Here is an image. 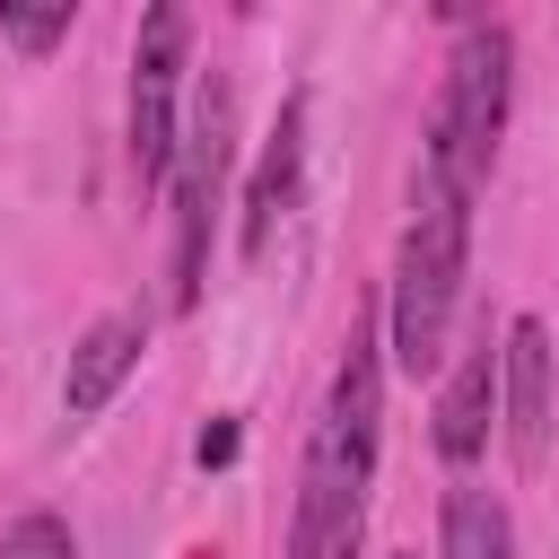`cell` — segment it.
I'll use <instances>...</instances> for the list:
<instances>
[{"label":"cell","instance_id":"11","mask_svg":"<svg viewBox=\"0 0 559 559\" xmlns=\"http://www.w3.org/2000/svg\"><path fill=\"white\" fill-rule=\"evenodd\" d=\"M0 559H79V542H70V524L52 507H26V515H9Z\"/></svg>","mask_w":559,"mask_h":559},{"label":"cell","instance_id":"6","mask_svg":"<svg viewBox=\"0 0 559 559\" xmlns=\"http://www.w3.org/2000/svg\"><path fill=\"white\" fill-rule=\"evenodd\" d=\"M550 384H559V341L542 314H515L507 341H498V428H507V454L524 472L550 463Z\"/></svg>","mask_w":559,"mask_h":559},{"label":"cell","instance_id":"9","mask_svg":"<svg viewBox=\"0 0 559 559\" xmlns=\"http://www.w3.org/2000/svg\"><path fill=\"white\" fill-rule=\"evenodd\" d=\"M489 428H498V349L472 341V349L454 358V376L437 384V428H428V445L463 472V463L489 454Z\"/></svg>","mask_w":559,"mask_h":559},{"label":"cell","instance_id":"4","mask_svg":"<svg viewBox=\"0 0 559 559\" xmlns=\"http://www.w3.org/2000/svg\"><path fill=\"white\" fill-rule=\"evenodd\" d=\"M227 166H236V96L227 79H210L183 114V148H175V175H166V227H175V306L192 314L201 306V280H210V236H218V201H227Z\"/></svg>","mask_w":559,"mask_h":559},{"label":"cell","instance_id":"13","mask_svg":"<svg viewBox=\"0 0 559 559\" xmlns=\"http://www.w3.org/2000/svg\"><path fill=\"white\" fill-rule=\"evenodd\" d=\"M201 472H218V463H236V419H218V428H201Z\"/></svg>","mask_w":559,"mask_h":559},{"label":"cell","instance_id":"7","mask_svg":"<svg viewBox=\"0 0 559 559\" xmlns=\"http://www.w3.org/2000/svg\"><path fill=\"white\" fill-rule=\"evenodd\" d=\"M297 183H306V96H288L280 105V122H271V140H262V157H253V175H245V218H236V253L245 262H262L271 253V236H280V218L297 210Z\"/></svg>","mask_w":559,"mask_h":559},{"label":"cell","instance_id":"3","mask_svg":"<svg viewBox=\"0 0 559 559\" xmlns=\"http://www.w3.org/2000/svg\"><path fill=\"white\" fill-rule=\"evenodd\" d=\"M507 105H515V35L498 17H472L445 52L437 105H428V140H419V183L480 201L498 140H507Z\"/></svg>","mask_w":559,"mask_h":559},{"label":"cell","instance_id":"5","mask_svg":"<svg viewBox=\"0 0 559 559\" xmlns=\"http://www.w3.org/2000/svg\"><path fill=\"white\" fill-rule=\"evenodd\" d=\"M183 70H192V17L175 0H157L140 17V35H131V105H122V148H131L140 183L175 175V148H183Z\"/></svg>","mask_w":559,"mask_h":559},{"label":"cell","instance_id":"2","mask_svg":"<svg viewBox=\"0 0 559 559\" xmlns=\"http://www.w3.org/2000/svg\"><path fill=\"white\" fill-rule=\"evenodd\" d=\"M463 262H472V201L411 183V227H402L393 280H384V367L437 376L454 306H463Z\"/></svg>","mask_w":559,"mask_h":559},{"label":"cell","instance_id":"10","mask_svg":"<svg viewBox=\"0 0 559 559\" xmlns=\"http://www.w3.org/2000/svg\"><path fill=\"white\" fill-rule=\"evenodd\" d=\"M437 559H515V515L498 489L480 480H454L445 507H437Z\"/></svg>","mask_w":559,"mask_h":559},{"label":"cell","instance_id":"1","mask_svg":"<svg viewBox=\"0 0 559 559\" xmlns=\"http://www.w3.org/2000/svg\"><path fill=\"white\" fill-rule=\"evenodd\" d=\"M384 454V306L349 314V341L332 358L306 463H297V507H288V559H349L367 533V489Z\"/></svg>","mask_w":559,"mask_h":559},{"label":"cell","instance_id":"14","mask_svg":"<svg viewBox=\"0 0 559 559\" xmlns=\"http://www.w3.org/2000/svg\"><path fill=\"white\" fill-rule=\"evenodd\" d=\"M393 559H419V550H393Z\"/></svg>","mask_w":559,"mask_h":559},{"label":"cell","instance_id":"12","mask_svg":"<svg viewBox=\"0 0 559 559\" xmlns=\"http://www.w3.org/2000/svg\"><path fill=\"white\" fill-rule=\"evenodd\" d=\"M70 17H79L70 0H61V9H9V0H0V35H9L17 52H52V44H70Z\"/></svg>","mask_w":559,"mask_h":559},{"label":"cell","instance_id":"8","mask_svg":"<svg viewBox=\"0 0 559 559\" xmlns=\"http://www.w3.org/2000/svg\"><path fill=\"white\" fill-rule=\"evenodd\" d=\"M148 358V314H96L79 341H70V367H61V419H105V402L140 376Z\"/></svg>","mask_w":559,"mask_h":559}]
</instances>
